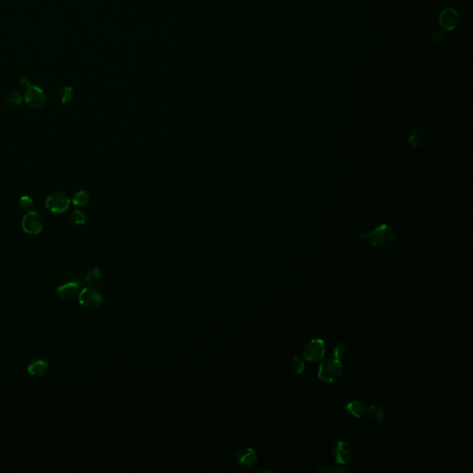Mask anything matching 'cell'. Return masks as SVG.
<instances>
[{
  "mask_svg": "<svg viewBox=\"0 0 473 473\" xmlns=\"http://www.w3.org/2000/svg\"><path fill=\"white\" fill-rule=\"evenodd\" d=\"M19 206L22 211H25V212L31 211L34 206V201L30 196L23 195L19 200Z\"/></svg>",
  "mask_w": 473,
  "mask_h": 473,
  "instance_id": "obj_19",
  "label": "cell"
},
{
  "mask_svg": "<svg viewBox=\"0 0 473 473\" xmlns=\"http://www.w3.org/2000/svg\"><path fill=\"white\" fill-rule=\"evenodd\" d=\"M315 469L320 473H331L329 465L323 461H319L315 464Z\"/></svg>",
  "mask_w": 473,
  "mask_h": 473,
  "instance_id": "obj_23",
  "label": "cell"
},
{
  "mask_svg": "<svg viewBox=\"0 0 473 473\" xmlns=\"http://www.w3.org/2000/svg\"><path fill=\"white\" fill-rule=\"evenodd\" d=\"M346 411L348 412L349 414H351V416H353L354 418L359 419L365 414L366 407H365L364 404L360 402L359 400H353L350 403L347 404Z\"/></svg>",
  "mask_w": 473,
  "mask_h": 473,
  "instance_id": "obj_13",
  "label": "cell"
},
{
  "mask_svg": "<svg viewBox=\"0 0 473 473\" xmlns=\"http://www.w3.org/2000/svg\"><path fill=\"white\" fill-rule=\"evenodd\" d=\"M79 303L87 309H97L103 303L102 294L94 288H84L79 293Z\"/></svg>",
  "mask_w": 473,
  "mask_h": 473,
  "instance_id": "obj_5",
  "label": "cell"
},
{
  "mask_svg": "<svg viewBox=\"0 0 473 473\" xmlns=\"http://www.w3.org/2000/svg\"><path fill=\"white\" fill-rule=\"evenodd\" d=\"M325 351H326V347L324 340L320 338H315L307 343L305 347L303 348L302 355L308 361L317 362L324 359Z\"/></svg>",
  "mask_w": 473,
  "mask_h": 473,
  "instance_id": "obj_4",
  "label": "cell"
},
{
  "mask_svg": "<svg viewBox=\"0 0 473 473\" xmlns=\"http://www.w3.org/2000/svg\"><path fill=\"white\" fill-rule=\"evenodd\" d=\"M49 364L44 359H35L32 360L27 366V373L33 377L40 378L44 376L48 372Z\"/></svg>",
  "mask_w": 473,
  "mask_h": 473,
  "instance_id": "obj_11",
  "label": "cell"
},
{
  "mask_svg": "<svg viewBox=\"0 0 473 473\" xmlns=\"http://www.w3.org/2000/svg\"><path fill=\"white\" fill-rule=\"evenodd\" d=\"M331 473H349V471L347 469H343V468H339V467H336L333 470H331Z\"/></svg>",
  "mask_w": 473,
  "mask_h": 473,
  "instance_id": "obj_25",
  "label": "cell"
},
{
  "mask_svg": "<svg viewBox=\"0 0 473 473\" xmlns=\"http://www.w3.org/2000/svg\"><path fill=\"white\" fill-rule=\"evenodd\" d=\"M393 236L394 234L392 228L387 225H382L375 228L373 232L364 234L362 237H367L374 247L385 249L392 243Z\"/></svg>",
  "mask_w": 473,
  "mask_h": 473,
  "instance_id": "obj_2",
  "label": "cell"
},
{
  "mask_svg": "<svg viewBox=\"0 0 473 473\" xmlns=\"http://www.w3.org/2000/svg\"><path fill=\"white\" fill-rule=\"evenodd\" d=\"M73 98V90L70 86H63L58 92V99L63 105L69 104Z\"/></svg>",
  "mask_w": 473,
  "mask_h": 473,
  "instance_id": "obj_15",
  "label": "cell"
},
{
  "mask_svg": "<svg viewBox=\"0 0 473 473\" xmlns=\"http://www.w3.org/2000/svg\"><path fill=\"white\" fill-rule=\"evenodd\" d=\"M82 285V280L79 276L74 277L70 282L62 284L57 288V294L65 301H70L79 294V289Z\"/></svg>",
  "mask_w": 473,
  "mask_h": 473,
  "instance_id": "obj_7",
  "label": "cell"
},
{
  "mask_svg": "<svg viewBox=\"0 0 473 473\" xmlns=\"http://www.w3.org/2000/svg\"><path fill=\"white\" fill-rule=\"evenodd\" d=\"M22 102V97L19 92H11L7 97V105L11 108H16Z\"/></svg>",
  "mask_w": 473,
  "mask_h": 473,
  "instance_id": "obj_18",
  "label": "cell"
},
{
  "mask_svg": "<svg viewBox=\"0 0 473 473\" xmlns=\"http://www.w3.org/2000/svg\"><path fill=\"white\" fill-rule=\"evenodd\" d=\"M369 416L374 421L382 422L386 418V412L381 406L374 404L369 409Z\"/></svg>",
  "mask_w": 473,
  "mask_h": 473,
  "instance_id": "obj_14",
  "label": "cell"
},
{
  "mask_svg": "<svg viewBox=\"0 0 473 473\" xmlns=\"http://www.w3.org/2000/svg\"><path fill=\"white\" fill-rule=\"evenodd\" d=\"M70 198L62 193H53L46 198L45 205L47 209L55 214H62L69 209Z\"/></svg>",
  "mask_w": 473,
  "mask_h": 473,
  "instance_id": "obj_6",
  "label": "cell"
},
{
  "mask_svg": "<svg viewBox=\"0 0 473 473\" xmlns=\"http://www.w3.org/2000/svg\"><path fill=\"white\" fill-rule=\"evenodd\" d=\"M90 202V194L87 191H79L72 199V203L76 206H85Z\"/></svg>",
  "mask_w": 473,
  "mask_h": 473,
  "instance_id": "obj_16",
  "label": "cell"
},
{
  "mask_svg": "<svg viewBox=\"0 0 473 473\" xmlns=\"http://www.w3.org/2000/svg\"><path fill=\"white\" fill-rule=\"evenodd\" d=\"M45 94L44 90L38 86H29L24 93V101L27 105L33 108H39L45 103Z\"/></svg>",
  "mask_w": 473,
  "mask_h": 473,
  "instance_id": "obj_8",
  "label": "cell"
},
{
  "mask_svg": "<svg viewBox=\"0 0 473 473\" xmlns=\"http://www.w3.org/2000/svg\"><path fill=\"white\" fill-rule=\"evenodd\" d=\"M257 459H258L257 453L252 447H241L235 454V460L236 463L244 468L253 467L256 463Z\"/></svg>",
  "mask_w": 473,
  "mask_h": 473,
  "instance_id": "obj_10",
  "label": "cell"
},
{
  "mask_svg": "<svg viewBox=\"0 0 473 473\" xmlns=\"http://www.w3.org/2000/svg\"><path fill=\"white\" fill-rule=\"evenodd\" d=\"M304 368H305V365H304L303 360L300 359L299 357H295L293 359V360H292V362H291V369H292V371L296 374H300L304 371Z\"/></svg>",
  "mask_w": 473,
  "mask_h": 473,
  "instance_id": "obj_21",
  "label": "cell"
},
{
  "mask_svg": "<svg viewBox=\"0 0 473 473\" xmlns=\"http://www.w3.org/2000/svg\"><path fill=\"white\" fill-rule=\"evenodd\" d=\"M334 359H341L347 353V347L344 343H338L334 349Z\"/></svg>",
  "mask_w": 473,
  "mask_h": 473,
  "instance_id": "obj_22",
  "label": "cell"
},
{
  "mask_svg": "<svg viewBox=\"0 0 473 473\" xmlns=\"http://www.w3.org/2000/svg\"><path fill=\"white\" fill-rule=\"evenodd\" d=\"M70 220L76 224V225H79V226H81L83 225L85 222H86V216L79 210L73 211L71 214H70Z\"/></svg>",
  "mask_w": 473,
  "mask_h": 473,
  "instance_id": "obj_20",
  "label": "cell"
},
{
  "mask_svg": "<svg viewBox=\"0 0 473 473\" xmlns=\"http://www.w3.org/2000/svg\"><path fill=\"white\" fill-rule=\"evenodd\" d=\"M343 367L339 359H327L320 364L318 377L324 383H335L342 375Z\"/></svg>",
  "mask_w": 473,
  "mask_h": 473,
  "instance_id": "obj_1",
  "label": "cell"
},
{
  "mask_svg": "<svg viewBox=\"0 0 473 473\" xmlns=\"http://www.w3.org/2000/svg\"><path fill=\"white\" fill-rule=\"evenodd\" d=\"M21 228L26 234L38 235L44 228V219L39 213L28 211L21 220Z\"/></svg>",
  "mask_w": 473,
  "mask_h": 473,
  "instance_id": "obj_3",
  "label": "cell"
},
{
  "mask_svg": "<svg viewBox=\"0 0 473 473\" xmlns=\"http://www.w3.org/2000/svg\"><path fill=\"white\" fill-rule=\"evenodd\" d=\"M102 276H103V274H102L101 269L95 267V268H93L88 272L87 275L85 276V281L87 282L88 284L94 285V284L99 283L102 279Z\"/></svg>",
  "mask_w": 473,
  "mask_h": 473,
  "instance_id": "obj_17",
  "label": "cell"
},
{
  "mask_svg": "<svg viewBox=\"0 0 473 473\" xmlns=\"http://www.w3.org/2000/svg\"><path fill=\"white\" fill-rule=\"evenodd\" d=\"M458 21V16L456 10L451 8L445 9L440 16V25L447 31L455 29Z\"/></svg>",
  "mask_w": 473,
  "mask_h": 473,
  "instance_id": "obj_12",
  "label": "cell"
},
{
  "mask_svg": "<svg viewBox=\"0 0 473 473\" xmlns=\"http://www.w3.org/2000/svg\"><path fill=\"white\" fill-rule=\"evenodd\" d=\"M353 456L351 445L346 441H339L333 447V456L337 464L345 465L350 462Z\"/></svg>",
  "mask_w": 473,
  "mask_h": 473,
  "instance_id": "obj_9",
  "label": "cell"
},
{
  "mask_svg": "<svg viewBox=\"0 0 473 473\" xmlns=\"http://www.w3.org/2000/svg\"><path fill=\"white\" fill-rule=\"evenodd\" d=\"M20 84L21 86H27L29 87L30 86V79L27 77V76H21L20 79Z\"/></svg>",
  "mask_w": 473,
  "mask_h": 473,
  "instance_id": "obj_24",
  "label": "cell"
}]
</instances>
